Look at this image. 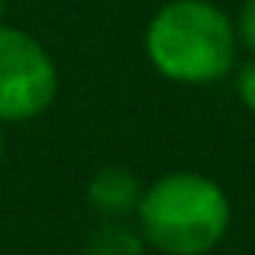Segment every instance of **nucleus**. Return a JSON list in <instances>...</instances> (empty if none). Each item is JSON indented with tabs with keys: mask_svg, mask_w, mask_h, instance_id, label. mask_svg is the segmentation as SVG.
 Here are the masks:
<instances>
[{
	"mask_svg": "<svg viewBox=\"0 0 255 255\" xmlns=\"http://www.w3.org/2000/svg\"><path fill=\"white\" fill-rule=\"evenodd\" d=\"M58 75L49 52L32 36L0 26V120H32L52 104Z\"/></svg>",
	"mask_w": 255,
	"mask_h": 255,
	"instance_id": "nucleus-3",
	"label": "nucleus"
},
{
	"mask_svg": "<svg viewBox=\"0 0 255 255\" xmlns=\"http://www.w3.org/2000/svg\"><path fill=\"white\" fill-rule=\"evenodd\" d=\"M0 155H3V139H0Z\"/></svg>",
	"mask_w": 255,
	"mask_h": 255,
	"instance_id": "nucleus-8",
	"label": "nucleus"
},
{
	"mask_svg": "<svg viewBox=\"0 0 255 255\" xmlns=\"http://www.w3.org/2000/svg\"><path fill=\"white\" fill-rule=\"evenodd\" d=\"M0 10H3V0H0Z\"/></svg>",
	"mask_w": 255,
	"mask_h": 255,
	"instance_id": "nucleus-9",
	"label": "nucleus"
},
{
	"mask_svg": "<svg viewBox=\"0 0 255 255\" xmlns=\"http://www.w3.org/2000/svg\"><path fill=\"white\" fill-rule=\"evenodd\" d=\"M81 255H142V236L123 223H107L87 239Z\"/></svg>",
	"mask_w": 255,
	"mask_h": 255,
	"instance_id": "nucleus-5",
	"label": "nucleus"
},
{
	"mask_svg": "<svg viewBox=\"0 0 255 255\" xmlns=\"http://www.w3.org/2000/svg\"><path fill=\"white\" fill-rule=\"evenodd\" d=\"M236 91H239V100L255 113V62H246L236 75Z\"/></svg>",
	"mask_w": 255,
	"mask_h": 255,
	"instance_id": "nucleus-6",
	"label": "nucleus"
},
{
	"mask_svg": "<svg viewBox=\"0 0 255 255\" xmlns=\"http://www.w3.org/2000/svg\"><path fill=\"white\" fill-rule=\"evenodd\" d=\"M239 36L255 52V0H246L243 10H239Z\"/></svg>",
	"mask_w": 255,
	"mask_h": 255,
	"instance_id": "nucleus-7",
	"label": "nucleus"
},
{
	"mask_svg": "<svg viewBox=\"0 0 255 255\" xmlns=\"http://www.w3.org/2000/svg\"><path fill=\"white\" fill-rule=\"evenodd\" d=\"M136 213L149 246L168 255L210 252L230 226V200L223 187L194 171L158 178L139 197Z\"/></svg>",
	"mask_w": 255,
	"mask_h": 255,
	"instance_id": "nucleus-2",
	"label": "nucleus"
},
{
	"mask_svg": "<svg viewBox=\"0 0 255 255\" xmlns=\"http://www.w3.org/2000/svg\"><path fill=\"white\" fill-rule=\"evenodd\" d=\"M149 58L165 78L181 84H210L233 68L236 29L220 6L207 0H174L149 23Z\"/></svg>",
	"mask_w": 255,
	"mask_h": 255,
	"instance_id": "nucleus-1",
	"label": "nucleus"
},
{
	"mask_svg": "<svg viewBox=\"0 0 255 255\" xmlns=\"http://www.w3.org/2000/svg\"><path fill=\"white\" fill-rule=\"evenodd\" d=\"M139 197H142L139 181L123 168H104L87 184V200L107 217H123V213L136 210Z\"/></svg>",
	"mask_w": 255,
	"mask_h": 255,
	"instance_id": "nucleus-4",
	"label": "nucleus"
}]
</instances>
